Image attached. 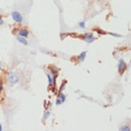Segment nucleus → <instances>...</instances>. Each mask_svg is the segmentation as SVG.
Masks as SVG:
<instances>
[{"instance_id": "obj_10", "label": "nucleus", "mask_w": 131, "mask_h": 131, "mask_svg": "<svg viewBox=\"0 0 131 131\" xmlns=\"http://www.w3.org/2000/svg\"><path fill=\"white\" fill-rule=\"evenodd\" d=\"M47 79H48V83L49 85H53V76L49 73H47Z\"/></svg>"}, {"instance_id": "obj_14", "label": "nucleus", "mask_w": 131, "mask_h": 131, "mask_svg": "<svg viewBox=\"0 0 131 131\" xmlns=\"http://www.w3.org/2000/svg\"><path fill=\"white\" fill-rule=\"evenodd\" d=\"M2 89H4V88H2V83H1V82H0V92H1V91H2Z\"/></svg>"}, {"instance_id": "obj_12", "label": "nucleus", "mask_w": 131, "mask_h": 131, "mask_svg": "<svg viewBox=\"0 0 131 131\" xmlns=\"http://www.w3.org/2000/svg\"><path fill=\"white\" fill-rule=\"evenodd\" d=\"M79 27H80V28H82V29H84V28H85V23H84V21L79 23Z\"/></svg>"}, {"instance_id": "obj_4", "label": "nucleus", "mask_w": 131, "mask_h": 131, "mask_svg": "<svg viewBox=\"0 0 131 131\" xmlns=\"http://www.w3.org/2000/svg\"><path fill=\"white\" fill-rule=\"evenodd\" d=\"M16 34L18 35V36H21V37L27 38L28 35H29V31L26 28H19V29H17V30H16Z\"/></svg>"}, {"instance_id": "obj_3", "label": "nucleus", "mask_w": 131, "mask_h": 131, "mask_svg": "<svg viewBox=\"0 0 131 131\" xmlns=\"http://www.w3.org/2000/svg\"><path fill=\"white\" fill-rule=\"evenodd\" d=\"M118 70H119V73L120 75H122L127 70V63L123 61V59H119V65H118Z\"/></svg>"}, {"instance_id": "obj_7", "label": "nucleus", "mask_w": 131, "mask_h": 131, "mask_svg": "<svg viewBox=\"0 0 131 131\" xmlns=\"http://www.w3.org/2000/svg\"><path fill=\"white\" fill-rule=\"evenodd\" d=\"M17 39H18L20 43L21 44H24V45H28V41H27V39H26L25 37H21V36H17Z\"/></svg>"}, {"instance_id": "obj_13", "label": "nucleus", "mask_w": 131, "mask_h": 131, "mask_svg": "<svg viewBox=\"0 0 131 131\" xmlns=\"http://www.w3.org/2000/svg\"><path fill=\"white\" fill-rule=\"evenodd\" d=\"M4 19H2V16H0V26H1V25H4Z\"/></svg>"}, {"instance_id": "obj_1", "label": "nucleus", "mask_w": 131, "mask_h": 131, "mask_svg": "<svg viewBox=\"0 0 131 131\" xmlns=\"http://www.w3.org/2000/svg\"><path fill=\"white\" fill-rule=\"evenodd\" d=\"M7 81H8V83H9L10 85H16L17 83L19 82V76H18V74H16L15 72L8 73V75H7Z\"/></svg>"}, {"instance_id": "obj_11", "label": "nucleus", "mask_w": 131, "mask_h": 131, "mask_svg": "<svg viewBox=\"0 0 131 131\" xmlns=\"http://www.w3.org/2000/svg\"><path fill=\"white\" fill-rule=\"evenodd\" d=\"M59 100H61V102L62 103H64L65 102V95L63 93H59V97H58Z\"/></svg>"}, {"instance_id": "obj_8", "label": "nucleus", "mask_w": 131, "mask_h": 131, "mask_svg": "<svg viewBox=\"0 0 131 131\" xmlns=\"http://www.w3.org/2000/svg\"><path fill=\"white\" fill-rule=\"evenodd\" d=\"M120 131H131V127L127 126V124H123V126L120 127Z\"/></svg>"}, {"instance_id": "obj_15", "label": "nucleus", "mask_w": 131, "mask_h": 131, "mask_svg": "<svg viewBox=\"0 0 131 131\" xmlns=\"http://www.w3.org/2000/svg\"><path fill=\"white\" fill-rule=\"evenodd\" d=\"M0 130H2V128H1V124H0Z\"/></svg>"}, {"instance_id": "obj_2", "label": "nucleus", "mask_w": 131, "mask_h": 131, "mask_svg": "<svg viewBox=\"0 0 131 131\" xmlns=\"http://www.w3.org/2000/svg\"><path fill=\"white\" fill-rule=\"evenodd\" d=\"M11 17H13V19L17 24H21L24 21V17H23V15L20 14L19 11H13V14H11Z\"/></svg>"}, {"instance_id": "obj_5", "label": "nucleus", "mask_w": 131, "mask_h": 131, "mask_svg": "<svg viewBox=\"0 0 131 131\" xmlns=\"http://www.w3.org/2000/svg\"><path fill=\"white\" fill-rule=\"evenodd\" d=\"M83 39L85 40V43H92V41L95 40V37L93 36V34L92 32H88V34H84V36H83Z\"/></svg>"}, {"instance_id": "obj_6", "label": "nucleus", "mask_w": 131, "mask_h": 131, "mask_svg": "<svg viewBox=\"0 0 131 131\" xmlns=\"http://www.w3.org/2000/svg\"><path fill=\"white\" fill-rule=\"evenodd\" d=\"M86 54H88V52H82L81 54L77 56V59H79V62H83L86 57Z\"/></svg>"}, {"instance_id": "obj_9", "label": "nucleus", "mask_w": 131, "mask_h": 131, "mask_svg": "<svg viewBox=\"0 0 131 131\" xmlns=\"http://www.w3.org/2000/svg\"><path fill=\"white\" fill-rule=\"evenodd\" d=\"M49 115H50V111H48V110H47V111L45 112V114H44V117H43V121L45 122V121L47 120V118L49 117Z\"/></svg>"}]
</instances>
